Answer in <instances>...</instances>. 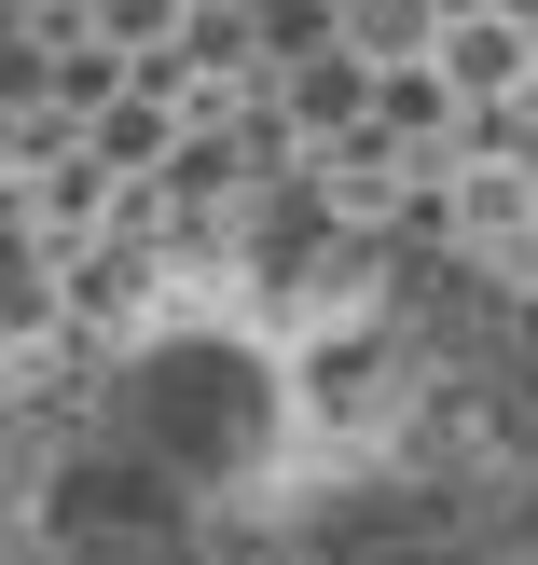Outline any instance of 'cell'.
I'll return each mask as SVG.
<instances>
[{
  "mask_svg": "<svg viewBox=\"0 0 538 565\" xmlns=\"http://www.w3.org/2000/svg\"><path fill=\"white\" fill-rule=\"evenodd\" d=\"M0 565H538V373L373 235L221 248L0 386Z\"/></svg>",
  "mask_w": 538,
  "mask_h": 565,
  "instance_id": "1",
  "label": "cell"
}]
</instances>
